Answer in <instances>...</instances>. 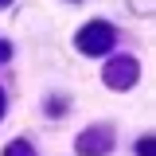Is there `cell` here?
<instances>
[{
  "label": "cell",
  "mask_w": 156,
  "mask_h": 156,
  "mask_svg": "<svg viewBox=\"0 0 156 156\" xmlns=\"http://www.w3.org/2000/svg\"><path fill=\"white\" fill-rule=\"evenodd\" d=\"M113 47V27L109 23H86L78 31V51L82 55H105Z\"/></svg>",
  "instance_id": "6da1fadb"
},
{
  "label": "cell",
  "mask_w": 156,
  "mask_h": 156,
  "mask_svg": "<svg viewBox=\"0 0 156 156\" xmlns=\"http://www.w3.org/2000/svg\"><path fill=\"white\" fill-rule=\"evenodd\" d=\"M133 82H136V62L133 58H113L105 66V86L109 90H129Z\"/></svg>",
  "instance_id": "7a4b0ae2"
},
{
  "label": "cell",
  "mask_w": 156,
  "mask_h": 156,
  "mask_svg": "<svg viewBox=\"0 0 156 156\" xmlns=\"http://www.w3.org/2000/svg\"><path fill=\"white\" fill-rule=\"evenodd\" d=\"M109 148V129H86V133L78 136V152L82 156H98Z\"/></svg>",
  "instance_id": "3957f363"
},
{
  "label": "cell",
  "mask_w": 156,
  "mask_h": 156,
  "mask_svg": "<svg viewBox=\"0 0 156 156\" xmlns=\"http://www.w3.org/2000/svg\"><path fill=\"white\" fill-rule=\"evenodd\" d=\"M4 156H35V148H31L27 140H12V144L4 148Z\"/></svg>",
  "instance_id": "277c9868"
},
{
  "label": "cell",
  "mask_w": 156,
  "mask_h": 156,
  "mask_svg": "<svg viewBox=\"0 0 156 156\" xmlns=\"http://www.w3.org/2000/svg\"><path fill=\"white\" fill-rule=\"evenodd\" d=\"M136 152H140V156H156V144H152V136H144V140L136 144Z\"/></svg>",
  "instance_id": "5b68a950"
},
{
  "label": "cell",
  "mask_w": 156,
  "mask_h": 156,
  "mask_svg": "<svg viewBox=\"0 0 156 156\" xmlns=\"http://www.w3.org/2000/svg\"><path fill=\"white\" fill-rule=\"evenodd\" d=\"M8 55H12V47H8V43H0V62H4Z\"/></svg>",
  "instance_id": "8992f818"
},
{
  "label": "cell",
  "mask_w": 156,
  "mask_h": 156,
  "mask_svg": "<svg viewBox=\"0 0 156 156\" xmlns=\"http://www.w3.org/2000/svg\"><path fill=\"white\" fill-rule=\"evenodd\" d=\"M0 113H4V94H0Z\"/></svg>",
  "instance_id": "52a82bcc"
},
{
  "label": "cell",
  "mask_w": 156,
  "mask_h": 156,
  "mask_svg": "<svg viewBox=\"0 0 156 156\" xmlns=\"http://www.w3.org/2000/svg\"><path fill=\"white\" fill-rule=\"evenodd\" d=\"M4 4H8V0H0V8H4Z\"/></svg>",
  "instance_id": "ba28073f"
}]
</instances>
